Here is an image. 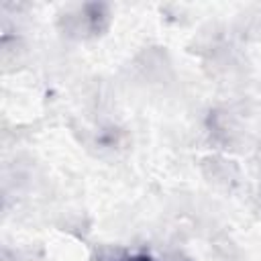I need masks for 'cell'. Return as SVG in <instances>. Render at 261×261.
I'll use <instances>...</instances> for the list:
<instances>
[{
	"mask_svg": "<svg viewBox=\"0 0 261 261\" xmlns=\"http://www.w3.org/2000/svg\"><path fill=\"white\" fill-rule=\"evenodd\" d=\"M126 261H151V259H149V257H143V255H141V257H133V259H126Z\"/></svg>",
	"mask_w": 261,
	"mask_h": 261,
	"instance_id": "cell-1",
	"label": "cell"
}]
</instances>
